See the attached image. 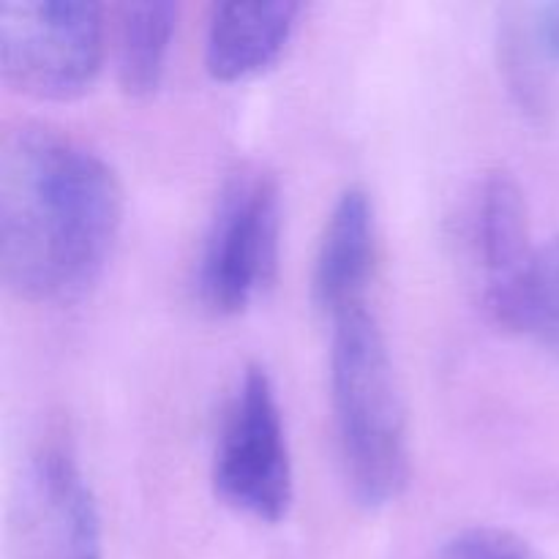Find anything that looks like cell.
<instances>
[{"label": "cell", "mask_w": 559, "mask_h": 559, "mask_svg": "<svg viewBox=\"0 0 559 559\" xmlns=\"http://www.w3.org/2000/svg\"><path fill=\"white\" fill-rule=\"evenodd\" d=\"M331 322V404L344 480L360 508L380 511L409 480L407 409L396 366L366 306Z\"/></svg>", "instance_id": "obj_2"}, {"label": "cell", "mask_w": 559, "mask_h": 559, "mask_svg": "<svg viewBox=\"0 0 559 559\" xmlns=\"http://www.w3.org/2000/svg\"><path fill=\"white\" fill-rule=\"evenodd\" d=\"M123 224V189L102 153L47 123L0 142V276L33 304L96 284Z\"/></svg>", "instance_id": "obj_1"}, {"label": "cell", "mask_w": 559, "mask_h": 559, "mask_svg": "<svg viewBox=\"0 0 559 559\" xmlns=\"http://www.w3.org/2000/svg\"><path fill=\"white\" fill-rule=\"evenodd\" d=\"M104 9L91 0H5L0 5V74L38 98H71L96 76Z\"/></svg>", "instance_id": "obj_5"}, {"label": "cell", "mask_w": 559, "mask_h": 559, "mask_svg": "<svg viewBox=\"0 0 559 559\" xmlns=\"http://www.w3.org/2000/svg\"><path fill=\"white\" fill-rule=\"evenodd\" d=\"M282 191L273 173L240 167L222 186L197 260V289L216 314H240L273 282Z\"/></svg>", "instance_id": "obj_3"}, {"label": "cell", "mask_w": 559, "mask_h": 559, "mask_svg": "<svg viewBox=\"0 0 559 559\" xmlns=\"http://www.w3.org/2000/svg\"><path fill=\"white\" fill-rule=\"evenodd\" d=\"M211 480L224 506L257 522L276 524L293 508V456L265 366H246L229 396L218 426Z\"/></svg>", "instance_id": "obj_4"}, {"label": "cell", "mask_w": 559, "mask_h": 559, "mask_svg": "<svg viewBox=\"0 0 559 559\" xmlns=\"http://www.w3.org/2000/svg\"><path fill=\"white\" fill-rule=\"evenodd\" d=\"M522 331L533 333L559 358V235L535 257Z\"/></svg>", "instance_id": "obj_11"}, {"label": "cell", "mask_w": 559, "mask_h": 559, "mask_svg": "<svg viewBox=\"0 0 559 559\" xmlns=\"http://www.w3.org/2000/svg\"><path fill=\"white\" fill-rule=\"evenodd\" d=\"M377 262L374 202L364 186H347L333 202L314 257L311 293L331 320L364 309Z\"/></svg>", "instance_id": "obj_8"}, {"label": "cell", "mask_w": 559, "mask_h": 559, "mask_svg": "<svg viewBox=\"0 0 559 559\" xmlns=\"http://www.w3.org/2000/svg\"><path fill=\"white\" fill-rule=\"evenodd\" d=\"M178 5L164 0L123 3L115 16V71L131 96L156 91L167 63Z\"/></svg>", "instance_id": "obj_10"}, {"label": "cell", "mask_w": 559, "mask_h": 559, "mask_svg": "<svg viewBox=\"0 0 559 559\" xmlns=\"http://www.w3.org/2000/svg\"><path fill=\"white\" fill-rule=\"evenodd\" d=\"M11 530L16 559H104L96 497L69 448L47 442L31 453Z\"/></svg>", "instance_id": "obj_6"}, {"label": "cell", "mask_w": 559, "mask_h": 559, "mask_svg": "<svg viewBox=\"0 0 559 559\" xmlns=\"http://www.w3.org/2000/svg\"><path fill=\"white\" fill-rule=\"evenodd\" d=\"M304 5L293 0L273 3L213 5L205 36V69L224 82L243 80L267 69L293 38Z\"/></svg>", "instance_id": "obj_9"}, {"label": "cell", "mask_w": 559, "mask_h": 559, "mask_svg": "<svg viewBox=\"0 0 559 559\" xmlns=\"http://www.w3.org/2000/svg\"><path fill=\"white\" fill-rule=\"evenodd\" d=\"M431 559H544L540 551L522 538L519 533L506 527H467L451 535Z\"/></svg>", "instance_id": "obj_12"}, {"label": "cell", "mask_w": 559, "mask_h": 559, "mask_svg": "<svg viewBox=\"0 0 559 559\" xmlns=\"http://www.w3.org/2000/svg\"><path fill=\"white\" fill-rule=\"evenodd\" d=\"M527 41H533L535 55L549 63H559V0L538 3L530 9L527 27H522Z\"/></svg>", "instance_id": "obj_13"}, {"label": "cell", "mask_w": 559, "mask_h": 559, "mask_svg": "<svg viewBox=\"0 0 559 559\" xmlns=\"http://www.w3.org/2000/svg\"><path fill=\"white\" fill-rule=\"evenodd\" d=\"M467 246L489 320L506 331H522L538 249L522 186L506 169L480 178L467 213Z\"/></svg>", "instance_id": "obj_7"}]
</instances>
